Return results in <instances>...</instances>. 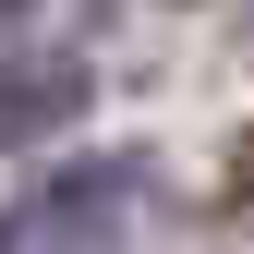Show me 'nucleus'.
<instances>
[{
  "instance_id": "obj_2",
  "label": "nucleus",
  "mask_w": 254,
  "mask_h": 254,
  "mask_svg": "<svg viewBox=\"0 0 254 254\" xmlns=\"http://www.w3.org/2000/svg\"><path fill=\"white\" fill-rule=\"evenodd\" d=\"M85 97H97V73L85 61H0V145H49V133H73Z\"/></svg>"
},
{
  "instance_id": "obj_4",
  "label": "nucleus",
  "mask_w": 254,
  "mask_h": 254,
  "mask_svg": "<svg viewBox=\"0 0 254 254\" xmlns=\"http://www.w3.org/2000/svg\"><path fill=\"white\" fill-rule=\"evenodd\" d=\"M24 37H37V0H0V61H12Z\"/></svg>"
},
{
  "instance_id": "obj_1",
  "label": "nucleus",
  "mask_w": 254,
  "mask_h": 254,
  "mask_svg": "<svg viewBox=\"0 0 254 254\" xmlns=\"http://www.w3.org/2000/svg\"><path fill=\"white\" fill-rule=\"evenodd\" d=\"M145 206V157H61L0 206V254H109Z\"/></svg>"
},
{
  "instance_id": "obj_3",
  "label": "nucleus",
  "mask_w": 254,
  "mask_h": 254,
  "mask_svg": "<svg viewBox=\"0 0 254 254\" xmlns=\"http://www.w3.org/2000/svg\"><path fill=\"white\" fill-rule=\"evenodd\" d=\"M218 194H230V206L254 194V133H230V170H218Z\"/></svg>"
}]
</instances>
